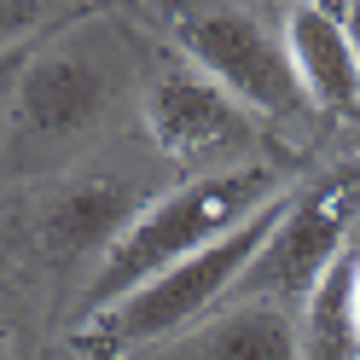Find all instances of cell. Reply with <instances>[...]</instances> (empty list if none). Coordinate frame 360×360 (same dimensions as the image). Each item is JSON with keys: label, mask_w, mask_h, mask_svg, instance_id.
I'll return each mask as SVG.
<instances>
[{"label": "cell", "mask_w": 360, "mask_h": 360, "mask_svg": "<svg viewBox=\"0 0 360 360\" xmlns=\"http://www.w3.org/2000/svg\"><path fill=\"white\" fill-rule=\"evenodd\" d=\"M140 215H146V204H140V192H134L128 180L82 174L47 204L41 233H47L53 256H105Z\"/></svg>", "instance_id": "cell-9"}, {"label": "cell", "mask_w": 360, "mask_h": 360, "mask_svg": "<svg viewBox=\"0 0 360 360\" xmlns=\"http://www.w3.org/2000/svg\"><path fill=\"white\" fill-rule=\"evenodd\" d=\"M354 343H360V267H354Z\"/></svg>", "instance_id": "cell-13"}, {"label": "cell", "mask_w": 360, "mask_h": 360, "mask_svg": "<svg viewBox=\"0 0 360 360\" xmlns=\"http://www.w3.org/2000/svg\"><path fill=\"white\" fill-rule=\"evenodd\" d=\"M285 53L297 70L314 117L354 122L360 117V53L349 12L337 6H290L285 12Z\"/></svg>", "instance_id": "cell-7"}, {"label": "cell", "mask_w": 360, "mask_h": 360, "mask_svg": "<svg viewBox=\"0 0 360 360\" xmlns=\"http://www.w3.org/2000/svg\"><path fill=\"white\" fill-rule=\"evenodd\" d=\"M163 30L174 41V53L198 76L227 87L262 128L314 122V105H308L297 70H290V53H285V30H267L262 12H250V6H174L163 18Z\"/></svg>", "instance_id": "cell-4"}, {"label": "cell", "mask_w": 360, "mask_h": 360, "mask_svg": "<svg viewBox=\"0 0 360 360\" xmlns=\"http://www.w3.org/2000/svg\"><path fill=\"white\" fill-rule=\"evenodd\" d=\"M140 360H302L297 308H285V302H233L227 314H210L198 331L174 337L169 349H151Z\"/></svg>", "instance_id": "cell-8"}, {"label": "cell", "mask_w": 360, "mask_h": 360, "mask_svg": "<svg viewBox=\"0 0 360 360\" xmlns=\"http://www.w3.org/2000/svg\"><path fill=\"white\" fill-rule=\"evenodd\" d=\"M122 87H128V70L117 41L105 30H64L18 70L12 110H6V151L18 163L64 157L110 117Z\"/></svg>", "instance_id": "cell-3"}, {"label": "cell", "mask_w": 360, "mask_h": 360, "mask_svg": "<svg viewBox=\"0 0 360 360\" xmlns=\"http://www.w3.org/2000/svg\"><path fill=\"white\" fill-rule=\"evenodd\" d=\"M279 198H285V174L274 163L210 174V180H186V186L151 198L146 215L99 256L94 279H87L82 320L99 314V308H110V302H122V297H134L140 285H151L157 274H169V267H180V262H192L198 250L221 244L250 215H262L267 204H279Z\"/></svg>", "instance_id": "cell-1"}, {"label": "cell", "mask_w": 360, "mask_h": 360, "mask_svg": "<svg viewBox=\"0 0 360 360\" xmlns=\"http://www.w3.org/2000/svg\"><path fill=\"white\" fill-rule=\"evenodd\" d=\"M47 6H24V0H0V58L18 53L24 41H35L41 30H47Z\"/></svg>", "instance_id": "cell-11"}, {"label": "cell", "mask_w": 360, "mask_h": 360, "mask_svg": "<svg viewBox=\"0 0 360 360\" xmlns=\"http://www.w3.org/2000/svg\"><path fill=\"white\" fill-rule=\"evenodd\" d=\"M12 87H18V70L0 58V128H6V110H12Z\"/></svg>", "instance_id": "cell-12"}, {"label": "cell", "mask_w": 360, "mask_h": 360, "mask_svg": "<svg viewBox=\"0 0 360 360\" xmlns=\"http://www.w3.org/2000/svg\"><path fill=\"white\" fill-rule=\"evenodd\" d=\"M354 227H360V163H337L320 180H308V186H297L285 198L262 256L244 267L233 297L302 308L308 290L326 279V267L343 256Z\"/></svg>", "instance_id": "cell-5"}, {"label": "cell", "mask_w": 360, "mask_h": 360, "mask_svg": "<svg viewBox=\"0 0 360 360\" xmlns=\"http://www.w3.org/2000/svg\"><path fill=\"white\" fill-rule=\"evenodd\" d=\"M140 117H146V134L157 140V151H163L186 180H210V174H233V169L267 163L262 157L267 128L227 94V87L198 76L186 58L163 64V70L146 82Z\"/></svg>", "instance_id": "cell-6"}, {"label": "cell", "mask_w": 360, "mask_h": 360, "mask_svg": "<svg viewBox=\"0 0 360 360\" xmlns=\"http://www.w3.org/2000/svg\"><path fill=\"white\" fill-rule=\"evenodd\" d=\"M354 267H360V227L349 233L343 256L326 267V279L297 308L302 360H360V343H354Z\"/></svg>", "instance_id": "cell-10"}, {"label": "cell", "mask_w": 360, "mask_h": 360, "mask_svg": "<svg viewBox=\"0 0 360 360\" xmlns=\"http://www.w3.org/2000/svg\"><path fill=\"white\" fill-rule=\"evenodd\" d=\"M285 198H290V192H285ZM285 198H279V204H267L262 215H250L238 233H227L221 244L198 250L192 262L157 274L151 285L134 290V297L110 302V308H99V314H87V320L76 326V349H82L87 360H140V354H151V349L174 343V337L198 331V326L215 314V302L238 290L244 267L262 256V244H267V233H274Z\"/></svg>", "instance_id": "cell-2"}, {"label": "cell", "mask_w": 360, "mask_h": 360, "mask_svg": "<svg viewBox=\"0 0 360 360\" xmlns=\"http://www.w3.org/2000/svg\"><path fill=\"white\" fill-rule=\"evenodd\" d=\"M349 30H354V53H360V6L349 12Z\"/></svg>", "instance_id": "cell-14"}]
</instances>
